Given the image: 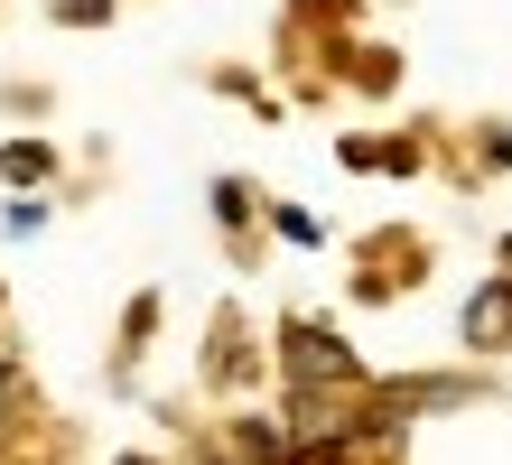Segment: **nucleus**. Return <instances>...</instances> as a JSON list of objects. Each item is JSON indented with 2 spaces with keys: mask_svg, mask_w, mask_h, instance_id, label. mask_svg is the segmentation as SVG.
Masks as SVG:
<instances>
[{
  "mask_svg": "<svg viewBox=\"0 0 512 465\" xmlns=\"http://www.w3.org/2000/svg\"><path fill=\"white\" fill-rule=\"evenodd\" d=\"M289 372L298 382H354V354L326 326H289Z\"/></svg>",
  "mask_w": 512,
  "mask_h": 465,
  "instance_id": "f257e3e1",
  "label": "nucleus"
},
{
  "mask_svg": "<svg viewBox=\"0 0 512 465\" xmlns=\"http://www.w3.org/2000/svg\"><path fill=\"white\" fill-rule=\"evenodd\" d=\"M503 335H512V298H503V289H485V298L466 307V345H503Z\"/></svg>",
  "mask_w": 512,
  "mask_h": 465,
  "instance_id": "f03ea898",
  "label": "nucleus"
},
{
  "mask_svg": "<svg viewBox=\"0 0 512 465\" xmlns=\"http://www.w3.org/2000/svg\"><path fill=\"white\" fill-rule=\"evenodd\" d=\"M0 177H19V186L47 177V149H38V140H10V149H0Z\"/></svg>",
  "mask_w": 512,
  "mask_h": 465,
  "instance_id": "7ed1b4c3",
  "label": "nucleus"
},
{
  "mask_svg": "<svg viewBox=\"0 0 512 465\" xmlns=\"http://www.w3.org/2000/svg\"><path fill=\"white\" fill-rule=\"evenodd\" d=\"M243 456H280V428H270V419H243Z\"/></svg>",
  "mask_w": 512,
  "mask_h": 465,
  "instance_id": "20e7f679",
  "label": "nucleus"
},
{
  "mask_svg": "<svg viewBox=\"0 0 512 465\" xmlns=\"http://www.w3.org/2000/svg\"><path fill=\"white\" fill-rule=\"evenodd\" d=\"M19 391H28V382H19L10 363H0V438H10V419H19Z\"/></svg>",
  "mask_w": 512,
  "mask_h": 465,
  "instance_id": "39448f33",
  "label": "nucleus"
},
{
  "mask_svg": "<svg viewBox=\"0 0 512 465\" xmlns=\"http://www.w3.org/2000/svg\"><path fill=\"white\" fill-rule=\"evenodd\" d=\"M103 10H112V0H56V19H75V28H94Z\"/></svg>",
  "mask_w": 512,
  "mask_h": 465,
  "instance_id": "423d86ee",
  "label": "nucleus"
}]
</instances>
